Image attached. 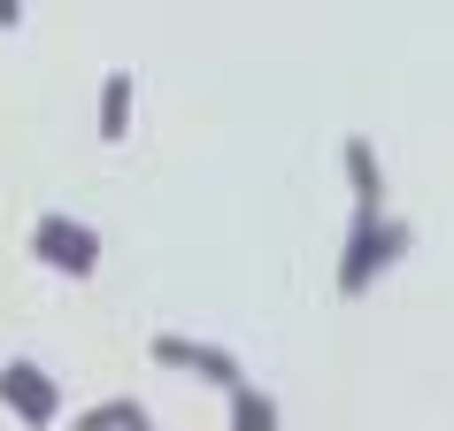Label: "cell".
Instances as JSON below:
<instances>
[{"label": "cell", "mask_w": 454, "mask_h": 431, "mask_svg": "<svg viewBox=\"0 0 454 431\" xmlns=\"http://www.w3.org/2000/svg\"><path fill=\"white\" fill-rule=\"evenodd\" d=\"M401 255H408V223H393L385 208H355V231H347V247H339V293L362 301Z\"/></svg>", "instance_id": "cell-1"}, {"label": "cell", "mask_w": 454, "mask_h": 431, "mask_svg": "<svg viewBox=\"0 0 454 431\" xmlns=\"http://www.w3.org/2000/svg\"><path fill=\"white\" fill-rule=\"evenodd\" d=\"M31 263H47L54 278H93L100 270V231L85 223V216H62V208H47L39 223H31Z\"/></svg>", "instance_id": "cell-2"}, {"label": "cell", "mask_w": 454, "mask_h": 431, "mask_svg": "<svg viewBox=\"0 0 454 431\" xmlns=\"http://www.w3.org/2000/svg\"><path fill=\"white\" fill-rule=\"evenodd\" d=\"M0 408L24 431H54L62 424V385H54V370H39L31 355H8L0 362Z\"/></svg>", "instance_id": "cell-3"}, {"label": "cell", "mask_w": 454, "mask_h": 431, "mask_svg": "<svg viewBox=\"0 0 454 431\" xmlns=\"http://www.w3.org/2000/svg\"><path fill=\"white\" fill-rule=\"evenodd\" d=\"M146 355L162 362V370H192V378H215V385H231V393H239V362L223 355V347H215V339H185V332H162L154 339V347H146Z\"/></svg>", "instance_id": "cell-4"}, {"label": "cell", "mask_w": 454, "mask_h": 431, "mask_svg": "<svg viewBox=\"0 0 454 431\" xmlns=\"http://www.w3.org/2000/svg\"><path fill=\"white\" fill-rule=\"evenodd\" d=\"M131 93H139V77H131V70H108V77H100V108H93L100 146H123V131H131Z\"/></svg>", "instance_id": "cell-5"}, {"label": "cell", "mask_w": 454, "mask_h": 431, "mask_svg": "<svg viewBox=\"0 0 454 431\" xmlns=\"http://www.w3.org/2000/svg\"><path fill=\"white\" fill-rule=\"evenodd\" d=\"M339 162H347V185H355L362 208H385V162H378V146L362 139V131H347V139H339Z\"/></svg>", "instance_id": "cell-6"}, {"label": "cell", "mask_w": 454, "mask_h": 431, "mask_svg": "<svg viewBox=\"0 0 454 431\" xmlns=\"http://www.w3.org/2000/svg\"><path fill=\"white\" fill-rule=\"evenodd\" d=\"M146 424V408L139 401H123V393H116V401H100V408H77V416H70V431H139Z\"/></svg>", "instance_id": "cell-7"}, {"label": "cell", "mask_w": 454, "mask_h": 431, "mask_svg": "<svg viewBox=\"0 0 454 431\" xmlns=\"http://www.w3.org/2000/svg\"><path fill=\"white\" fill-rule=\"evenodd\" d=\"M231 431H278V401H270L262 385H239L231 393Z\"/></svg>", "instance_id": "cell-8"}, {"label": "cell", "mask_w": 454, "mask_h": 431, "mask_svg": "<svg viewBox=\"0 0 454 431\" xmlns=\"http://www.w3.org/2000/svg\"><path fill=\"white\" fill-rule=\"evenodd\" d=\"M0 31H24V0H0Z\"/></svg>", "instance_id": "cell-9"}, {"label": "cell", "mask_w": 454, "mask_h": 431, "mask_svg": "<svg viewBox=\"0 0 454 431\" xmlns=\"http://www.w3.org/2000/svg\"><path fill=\"white\" fill-rule=\"evenodd\" d=\"M139 431H154V424H139Z\"/></svg>", "instance_id": "cell-10"}]
</instances>
